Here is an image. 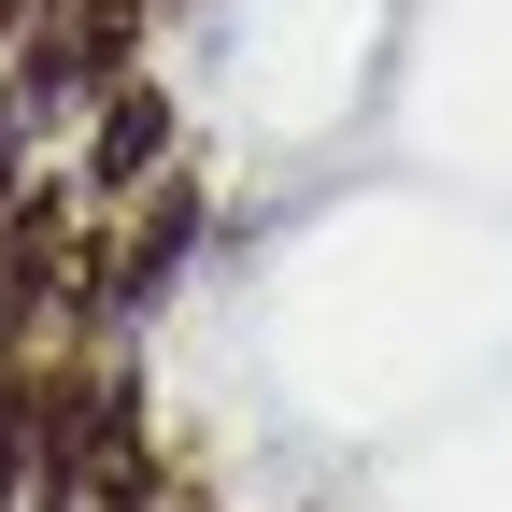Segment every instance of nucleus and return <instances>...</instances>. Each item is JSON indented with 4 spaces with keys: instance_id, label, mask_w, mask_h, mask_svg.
Here are the masks:
<instances>
[{
    "instance_id": "nucleus-3",
    "label": "nucleus",
    "mask_w": 512,
    "mask_h": 512,
    "mask_svg": "<svg viewBox=\"0 0 512 512\" xmlns=\"http://www.w3.org/2000/svg\"><path fill=\"white\" fill-rule=\"evenodd\" d=\"M15 43H29V0H0V57H15Z\"/></svg>"
},
{
    "instance_id": "nucleus-2",
    "label": "nucleus",
    "mask_w": 512,
    "mask_h": 512,
    "mask_svg": "<svg viewBox=\"0 0 512 512\" xmlns=\"http://www.w3.org/2000/svg\"><path fill=\"white\" fill-rule=\"evenodd\" d=\"M72 171H86V214H114V200H143V185L171 171V100H157L143 72H128L114 100H86V157H72Z\"/></svg>"
},
{
    "instance_id": "nucleus-1",
    "label": "nucleus",
    "mask_w": 512,
    "mask_h": 512,
    "mask_svg": "<svg viewBox=\"0 0 512 512\" xmlns=\"http://www.w3.org/2000/svg\"><path fill=\"white\" fill-rule=\"evenodd\" d=\"M128 43H143V0H29V43H15V114H72L128 86Z\"/></svg>"
},
{
    "instance_id": "nucleus-4",
    "label": "nucleus",
    "mask_w": 512,
    "mask_h": 512,
    "mask_svg": "<svg viewBox=\"0 0 512 512\" xmlns=\"http://www.w3.org/2000/svg\"><path fill=\"white\" fill-rule=\"evenodd\" d=\"M185 15H200V0H185Z\"/></svg>"
}]
</instances>
